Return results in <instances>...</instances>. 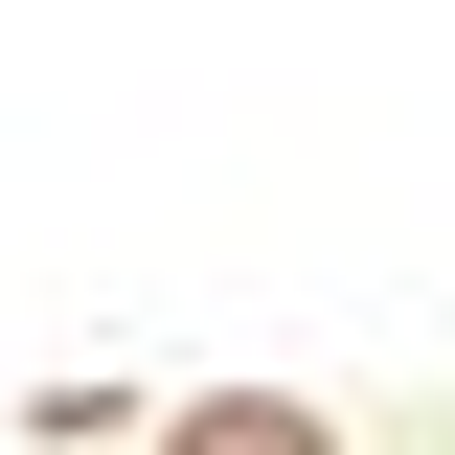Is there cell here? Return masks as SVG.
<instances>
[{
  "mask_svg": "<svg viewBox=\"0 0 455 455\" xmlns=\"http://www.w3.org/2000/svg\"><path fill=\"white\" fill-rule=\"evenodd\" d=\"M160 455H341V433H319V410H274V387H228V410H182Z\"/></svg>",
  "mask_w": 455,
  "mask_h": 455,
  "instance_id": "1",
  "label": "cell"
}]
</instances>
